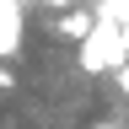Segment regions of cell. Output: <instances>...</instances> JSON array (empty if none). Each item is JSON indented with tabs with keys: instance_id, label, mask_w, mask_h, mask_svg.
Returning <instances> with one entry per match:
<instances>
[{
	"instance_id": "1",
	"label": "cell",
	"mask_w": 129,
	"mask_h": 129,
	"mask_svg": "<svg viewBox=\"0 0 129 129\" xmlns=\"http://www.w3.org/2000/svg\"><path fill=\"white\" fill-rule=\"evenodd\" d=\"M113 64H124V38L113 22H97V32L81 43V70H113Z\"/></svg>"
},
{
	"instance_id": "2",
	"label": "cell",
	"mask_w": 129,
	"mask_h": 129,
	"mask_svg": "<svg viewBox=\"0 0 129 129\" xmlns=\"http://www.w3.org/2000/svg\"><path fill=\"white\" fill-rule=\"evenodd\" d=\"M22 48V0H0V64Z\"/></svg>"
},
{
	"instance_id": "3",
	"label": "cell",
	"mask_w": 129,
	"mask_h": 129,
	"mask_svg": "<svg viewBox=\"0 0 129 129\" xmlns=\"http://www.w3.org/2000/svg\"><path fill=\"white\" fill-rule=\"evenodd\" d=\"M54 32H59V38H81V43H86L91 32H97V16H86V11H64L59 22H54Z\"/></svg>"
},
{
	"instance_id": "4",
	"label": "cell",
	"mask_w": 129,
	"mask_h": 129,
	"mask_svg": "<svg viewBox=\"0 0 129 129\" xmlns=\"http://www.w3.org/2000/svg\"><path fill=\"white\" fill-rule=\"evenodd\" d=\"M16 86V75H11V64H0V91H11Z\"/></svg>"
},
{
	"instance_id": "5",
	"label": "cell",
	"mask_w": 129,
	"mask_h": 129,
	"mask_svg": "<svg viewBox=\"0 0 129 129\" xmlns=\"http://www.w3.org/2000/svg\"><path fill=\"white\" fill-rule=\"evenodd\" d=\"M97 129H118V124H113V118H102V124H97Z\"/></svg>"
}]
</instances>
